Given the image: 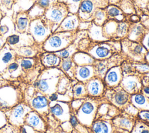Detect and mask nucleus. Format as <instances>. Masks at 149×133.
<instances>
[{
    "label": "nucleus",
    "mask_w": 149,
    "mask_h": 133,
    "mask_svg": "<svg viewBox=\"0 0 149 133\" xmlns=\"http://www.w3.org/2000/svg\"><path fill=\"white\" fill-rule=\"evenodd\" d=\"M121 50L120 41L108 40L99 42L91 41L85 52L95 60H102L120 52Z\"/></svg>",
    "instance_id": "1"
},
{
    "label": "nucleus",
    "mask_w": 149,
    "mask_h": 133,
    "mask_svg": "<svg viewBox=\"0 0 149 133\" xmlns=\"http://www.w3.org/2000/svg\"><path fill=\"white\" fill-rule=\"evenodd\" d=\"M77 31L54 32L43 43V48L48 52H57L68 47L75 39Z\"/></svg>",
    "instance_id": "2"
},
{
    "label": "nucleus",
    "mask_w": 149,
    "mask_h": 133,
    "mask_svg": "<svg viewBox=\"0 0 149 133\" xmlns=\"http://www.w3.org/2000/svg\"><path fill=\"white\" fill-rule=\"evenodd\" d=\"M66 5L58 0L54 2L45 10L44 16L48 20L54 33L69 13Z\"/></svg>",
    "instance_id": "3"
},
{
    "label": "nucleus",
    "mask_w": 149,
    "mask_h": 133,
    "mask_svg": "<svg viewBox=\"0 0 149 133\" xmlns=\"http://www.w3.org/2000/svg\"><path fill=\"white\" fill-rule=\"evenodd\" d=\"M29 33L32 36L35 42L41 44L43 43L52 32L48 20L43 15L31 20Z\"/></svg>",
    "instance_id": "4"
},
{
    "label": "nucleus",
    "mask_w": 149,
    "mask_h": 133,
    "mask_svg": "<svg viewBox=\"0 0 149 133\" xmlns=\"http://www.w3.org/2000/svg\"><path fill=\"white\" fill-rule=\"evenodd\" d=\"M98 108V103L95 99L90 98L84 100L77 110L76 117L79 122L83 125L90 127L94 122Z\"/></svg>",
    "instance_id": "5"
},
{
    "label": "nucleus",
    "mask_w": 149,
    "mask_h": 133,
    "mask_svg": "<svg viewBox=\"0 0 149 133\" xmlns=\"http://www.w3.org/2000/svg\"><path fill=\"white\" fill-rule=\"evenodd\" d=\"M108 0H83L77 13L80 21L91 22V19L98 9L105 8L108 5Z\"/></svg>",
    "instance_id": "6"
},
{
    "label": "nucleus",
    "mask_w": 149,
    "mask_h": 133,
    "mask_svg": "<svg viewBox=\"0 0 149 133\" xmlns=\"http://www.w3.org/2000/svg\"><path fill=\"white\" fill-rule=\"evenodd\" d=\"M121 47L123 51L135 61L146 62L144 60L147 50L141 43L133 41L127 38L121 40Z\"/></svg>",
    "instance_id": "7"
},
{
    "label": "nucleus",
    "mask_w": 149,
    "mask_h": 133,
    "mask_svg": "<svg viewBox=\"0 0 149 133\" xmlns=\"http://www.w3.org/2000/svg\"><path fill=\"white\" fill-rule=\"evenodd\" d=\"M121 58V55L117 54L107 59L95 60L93 65L94 69V76L103 80L108 70L113 66L119 65V62H120Z\"/></svg>",
    "instance_id": "8"
},
{
    "label": "nucleus",
    "mask_w": 149,
    "mask_h": 133,
    "mask_svg": "<svg viewBox=\"0 0 149 133\" xmlns=\"http://www.w3.org/2000/svg\"><path fill=\"white\" fill-rule=\"evenodd\" d=\"M34 42L33 37L29 33L15 32L6 39V43L14 49L23 46H32Z\"/></svg>",
    "instance_id": "9"
},
{
    "label": "nucleus",
    "mask_w": 149,
    "mask_h": 133,
    "mask_svg": "<svg viewBox=\"0 0 149 133\" xmlns=\"http://www.w3.org/2000/svg\"><path fill=\"white\" fill-rule=\"evenodd\" d=\"M119 86L129 94L139 93L141 89L140 78L137 75L128 74L123 75Z\"/></svg>",
    "instance_id": "10"
},
{
    "label": "nucleus",
    "mask_w": 149,
    "mask_h": 133,
    "mask_svg": "<svg viewBox=\"0 0 149 133\" xmlns=\"http://www.w3.org/2000/svg\"><path fill=\"white\" fill-rule=\"evenodd\" d=\"M123 77V73L120 65L112 67L106 72L103 81L105 86L113 88L119 85Z\"/></svg>",
    "instance_id": "11"
},
{
    "label": "nucleus",
    "mask_w": 149,
    "mask_h": 133,
    "mask_svg": "<svg viewBox=\"0 0 149 133\" xmlns=\"http://www.w3.org/2000/svg\"><path fill=\"white\" fill-rule=\"evenodd\" d=\"M87 95L91 97H98L101 95L105 88L102 79L94 76L84 83Z\"/></svg>",
    "instance_id": "12"
},
{
    "label": "nucleus",
    "mask_w": 149,
    "mask_h": 133,
    "mask_svg": "<svg viewBox=\"0 0 149 133\" xmlns=\"http://www.w3.org/2000/svg\"><path fill=\"white\" fill-rule=\"evenodd\" d=\"M80 22L77 14L69 13L54 32L77 31Z\"/></svg>",
    "instance_id": "13"
},
{
    "label": "nucleus",
    "mask_w": 149,
    "mask_h": 133,
    "mask_svg": "<svg viewBox=\"0 0 149 133\" xmlns=\"http://www.w3.org/2000/svg\"><path fill=\"white\" fill-rule=\"evenodd\" d=\"M56 0H37L27 11L30 20L43 16L48 7Z\"/></svg>",
    "instance_id": "14"
},
{
    "label": "nucleus",
    "mask_w": 149,
    "mask_h": 133,
    "mask_svg": "<svg viewBox=\"0 0 149 133\" xmlns=\"http://www.w3.org/2000/svg\"><path fill=\"white\" fill-rule=\"evenodd\" d=\"M146 31L140 22L130 23L126 38L131 41L141 43Z\"/></svg>",
    "instance_id": "15"
},
{
    "label": "nucleus",
    "mask_w": 149,
    "mask_h": 133,
    "mask_svg": "<svg viewBox=\"0 0 149 133\" xmlns=\"http://www.w3.org/2000/svg\"><path fill=\"white\" fill-rule=\"evenodd\" d=\"M15 32L18 33H29L30 19L27 11L17 12L15 17Z\"/></svg>",
    "instance_id": "16"
},
{
    "label": "nucleus",
    "mask_w": 149,
    "mask_h": 133,
    "mask_svg": "<svg viewBox=\"0 0 149 133\" xmlns=\"http://www.w3.org/2000/svg\"><path fill=\"white\" fill-rule=\"evenodd\" d=\"M15 26L13 18L9 15L3 16L0 20V36L6 39L15 33Z\"/></svg>",
    "instance_id": "17"
},
{
    "label": "nucleus",
    "mask_w": 149,
    "mask_h": 133,
    "mask_svg": "<svg viewBox=\"0 0 149 133\" xmlns=\"http://www.w3.org/2000/svg\"><path fill=\"white\" fill-rule=\"evenodd\" d=\"M95 76L93 65H76L74 78L79 81L85 83Z\"/></svg>",
    "instance_id": "18"
},
{
    "label": "nucleus",
    "mask_w": 149,
    "mask_h": 133,
    "mask_svg": "<svg viewBox=\"0 0 149 133\" xmlns=\"http://www.w3.org/2000/svg\"><path fill=\"white\" fill-rule=\"evenodd\" d=\"M51 112L62 121L69 120L70 117V107L68 104L63 102H57L50 108Z\"/></svg>",
    "instance_id": "19"
},
{
    "label": "nucleus",
    "mask_w": 149,
    "mask_h": 133,
    "mask_svg": "<svg viewBox=\"0 0 149 133\" xmlns=\"http://www.w3.org/2000/svg\"><path fill=\"white\" fill-rule=\"evenodd\" d=\"M130 100V94L125 91L119 85L114 87L113 92L112 96V103L118 107H122L126 105Z\"/></svg>",
    "instance_id": "20"
},
{
    "label": "nucleus",
    "mask_w": 149,
    "mask_h": 133,
    "mask_svg": "<svg viewBox=\"0 0 149 133\" xmlns=\"http://www.w3.org/2000/svg\"><path fill=\"white\" fill-rule=\"evenodd\" d=\"M10 48L11 47L5 43V45L0 49V71H3L12 63L14 59V54Z\"/></svg>",
    "instance_id": "21"
},
{
    "label": "nucleus",
    "mask_w": 149,
    "mask_h": 133,
    "mask_svg": "<svg viewBox=\"0 0 149 133\" xmlns=\"http://www.w3.org/2000/svg\"><path fill=\"white\" fill-rule=\"evenodd\" d=\"M130 100L132 106L137 110L149 111V100L143 94L137 93L131 94Z\"/></svg>",
    "instance_id": "22"
},
{
    "label": "nucleus",
    "mask_w": 149,
    "mask_h": 133,
    "mask_svg": "<svg viewBox=\"0 0 149 133\" xmlns=\"http://www.w3.org/2000/svg\"><path fill=\"white\" fill-rule=\"evenodd\" d=\"M87 36L91 41L99 42L108 40L103 35L102 26H98L92 22L87 30Z\"/></svg>",
    "instance_id": "23"
},
{
    "label": "nucleus",
    "mask_w": 149,
    "mask_h": 133,
    "mask_svg": "<svg viewBox=\"0 0 149 133\" xmlns=\"http://www.w3.org/2000/svg\"><path fill=\"white\" fill-rule=\"evenodd\" d=\"M105 9L108 20H114L116 21L125 20V15L123 11L118 6L114 4H109Z\"/></svg>",
    "instance_id": "24"
},
{
    "label": "nucleus",
    "mask_w": 149,
    "mask_h": 133,
    "mask_svg": "<svg viewBox=\"0 0 149 133\" xmlns=\"http://www.w3.org/2000/svg\"><path fill=\"white\" fill-rule=\"evenodd\" d=\"M72 58L76 65H93L95 60L87 52L78 51L74 53Z\"/></svg>",
    "instance_id": "25"
},
{
    "label": "nucleus",
    "mask_w": 149,
    "mask_h": 133,
    "mask_svg": "<svg viewBox=\"0 0 149 133\" xmlns=\"http://www.w3.org/2000/svg\"><path fill=\"white\" fill-rule=\"evenodd\" d=\"M92 130L94 133H112V127L109 121L100 120L93 122Z\"/></svg>",
    "instance_id": "26"
},
{
    "label": "nucleus",
    "mask_w": 149,
    "mask_h": 133,
    "mask_svg": "<svg viewBox=\"0 0 149 133\" xmlns=\"http://www.w3.org/2000/svg\"><path fill=\"white\" fill-rule=\"evenodd\" d=\"M62 70L66 73L70 77H74V72L76 65L73 62L72 57L62 59L61 62Z\"/></svg>",
    "instance_id": "27"
},
{
    "label": "nucleus",
    "mask_w": 149,
    "mask_h": 133,
    "mask_svg": "<svg viewBox=\"0 0 149 133\" xmlns=\"http://www.w3.org/2000/svg\"><path fill=\"white\" fill-rule=\"evenodd\" d=\"M107 20L108 19L105 8L98 9L95 11L91 19V22L98 26H102Z\"/></svg>",
    "instance_id": "28"
},
{
    "label": "nucleus",
    "mask_w": 149,
    "mask_h": 133,
    "mask_svg": "<svg viewBox=\"0 0 149 133\" xmlns=\"http://www.w3.org/2000/svg\"><path fill=\"white\" fill-rule=\"evenodd\" d=\"M42 61L46 66L53 67L59 65L61 59L54 52H49L44 55Z\"/></svg>",
    "instance_id": "29"
},
{
    "label": "nucleus",
    "mask_w": 149,
    "mask_h": 133,
    "mask_svg": "<svg viewBox=\"0 0 149 133\" xmlns=\"http://www.w3.org/2000/svg\"><path fill=\"white\" fill-rule=\"evenodd\" d=\"M65 3L68 6L69 12L77 14L79 6L83 0H58Z\"/></svg>",
    "instance_id": "30"
},
{
    "label": "nucleus",
    "mask_w": 149,
    "mask_h": 133,
    "mask_svg": "<svg viewBox=\"0 0 149 133\" xmlns=\"http://www.w3.org/2000/svg\"><path fill=\"white\" fill-rule=\"evenodd\" d=\"M73 95L77 99L83 97L87 95L85 84L83 82H79L73 87Z\"/></svg>",
    "instance_id": "31"
},
{
    "label": "nucleus",
    "mask_w": 149,
    "mask_h": 133,
    "mask_svg": "<svg viewBox=\"0 0 149 133\" xmlns=\"http://www.w3.org/2000/svg\"><path fill=\"white\" fill-rule=\"evenodd\" d=\"M131 133H149V125L143 121H137L134 124Z\"/></svg>",
    "instance_id": "32"
},
{
    "label": "nucleus",
    "mask_w": 149,
    "mask_h": 133,
    "mask_svg": "<svg viewBox=\"0 0 149 133\" xmlns=\"http://www.w3.org/2000/svg\"><path fill=\"white\" fill-rule=\"evenodd\" d=\"M31 46L21 47L17 48H16L15 51L18 54L22 56L30 57L33 56L36 54V50L34 48H33Z\"/></svg>",
    "instance_id": "33"
},
{
    "label": "nucleus",
    "mask_w": 149,
    "mask_h": 133,
    "mask_svg": "<svg viewBox=\"0 0 149 133\" xmlns=\"http://www.w3.org/2000/svg\"><path fill=\"white\" fill-rule=\"evenodd\" d=\"M48 105L47 99L42 96H39L33 99L32 106L36 109H42L46 107Z\"/></svg>",
    "instance_id": "34"
},
{
    "label": "nucleus",
    "mask_w": 149,
    "mask_h": 133,
    "mask_svg": "<svg viewBox=\"0 0 149 133\" xmlns=\"http://www.w3.org/2000/svg\"><path fill=\"white\" fill-rule=\"evenodd\" d=\"M118 123L119 127H122V128L127 130L128 131H131L134 125L133 122L130 119L126 117L119 118Z\"/></svg>",
    "instance_id": "35"
},
{
    "label": "nucleus",
    "mask_w": 149,
    "mask_h": 133,
    "mask_svg": "<svg viewBox=\"0 0 149 133\" xmlns=\"http://www.w3.org/2000/svg\"><path fill=\"white\" fill-rule=\"evenodd\" d=\"M134 68L140 73L149 72V63L147 62H137L134 65Z\"/></svg>",
    "instance_id": "36"
},
{
    "label": "nucleus",
    "mask_w": 149,
    "mask_h": 133,
    "mask_svg": "<svg viewBox=\"0 0 149 133\" xmlns=\"http://www.w3.org/2000/svg\"><path fill=\"white\" fill-rule=\"evenodd\" d=\"M24 111V109L22 106L21 105L17 106L13 110V112L12 114L13 118L16 119H20L23 116Z\"/></svg>",
    "instance_id": "37"
},
{
    "label": "nucleus",
    "mask_w": 149,
    "mask_h": 133,
    "mask_svg": "<svg viewBox=\"0 0 149 133\" xmlns=\"http://www.w3.org/2000/svg\"><path fill=\"white\" fill-rule=\"evenodd\" d=\"M33 65V61L31 59H23L20 62V65L24 69H29L32 67Z\"/></svg>",
    "instance_id": "38"
},
{
    "label": "nucleus",
    "mask_w": 149,
    "mask_h": 133,
    "mask_svg": "<svg viewBox=\"0 0 149 133\" xmlns=\"http://www.w3.org/2000/svg\"><path fill=\"white\" fill-rule=\"evenodd\" d=\"M28 122L31 126L37 127L40 124V119L36 115H32L29 117Z\"/></svg>",
    "instance_id": "39"
},
{
    "label": "nucleus",
    "mask_w": 149,
    "mask_h": 133,
    "mask_svg": "<svg viewBox=\"0 0 149 133\" xmlns=\"http://www.w3.org/2000/svg\"><path fill=\"white\" fill-rule=\"evenodd\" d=\"M141 43L144 47V48L147 50V51L149 50V31L148 30L146 31Z\"/></svg>",
    "instance_id": "40"
},
{
    "label": "nucleus",
    "mask_w": 149,
    "mask_h": 133,
    "mask_svg": "<svg viewBox=\"0 0 149 133\" xmlns=\"http://www.w3.org/2000/svg\"><path fill=\"white\" fill-rule=\"evenodd\" d=\"M139 117L142 121L149 123V111L141 110L139 113Z\"/></svg>",
    "instance_id": "41"
},
{
    "label": "nucleus",
    "mask_w": 149,
    "mask_h": 133,
    "mask_svg": "<svg viewBox=\"0 0 149 133\" xmlns=\"http://www.w3.org/2000/svg\"><path fill=\"white\" fill-rule=\"evenodd\" d=\"M91 22H84V21H80L78 26L77 30H87Z\"/></svg>",
    "instance_id": "42"
},
{
    "label": "nucleus",
    "mask_w": 149,
    "mask_h": 133,
    "mask_svg": "<svg viewBox=\"0 0 149 133\" xmlns=\"http://www.w3.org/2000/svg\"><path fill=\"white\" fill-rule=\"evenodd\" d=\"M84 99L83 98H80V99H77L76 100H74L73 103H72V107L76 110H77L80 106L81 105L83 104V103L84 102Z\"/></svg>",
    "instance_id": "43"
},
{
    "label": "nucleus",
    "mask_w": 149,
    "mask_h": 133,
    "mask_svg": "<svg viewBox=\"0 0 149 133\" xmlns=\"http://www.w3.org/2000/svg\"><path fill=\"white\" fill-rule=\"evenodd\" d=\"M19 68V64L17 62H12L8 66V69L10 72L12 73L16 71Z\"/></svg>",
    "instance_id": "44"
},
{
    "label": "nucleus",
    "mask_w": 149,
    "mask_h": 133,
    "mask_svg": "<svg viewBox=\"0 0 149 133\" xmlns=\"http://www.w3.org/2000/svg\"><path fill=\"white\" fill-rule=\"evenodd\" d=\"M141 24L144 26L147 30L149 31V16H143L141 20Z\"/></svg>",
    "instance_id": "45"
},
{
    "label": "nucleus",
    "mask_w": 149,
    "mask_h": 133,
    "mask_svg": "<svg viewBox=\"0 0 149 133\" xmlns=\"http://www.w3.org/2000/svg\"><path fill=\"white\" fill-rule=\"evenodd\" d=\"M69 121H70V124L73 127H76L78 123H79L76 116L74 115H70V117L69 118Z\"/></svg>",
    "instance_id": "46"
},
{
    "label": "nucleus",
    "mask_w": 149,
    "mask_h": 133,
    "mask_svg": "<svg viewBox=\"0 0 149 133\" xmlns=\"http://www.w3.org/2000/svg\"><path fill=\"white\" fill-rule=\"evenodd\" d=\"M58 94L55 93L51 94V95L49 96V100L52 102L56 101L58 99Z\"/></svg>",
    "instance_id": "47"
},
{
    "label": "nucleus",
    "mask_w": 149,
    "mask_h": 133,
    "mask_svg": "<svg viewBox=\"0 0 149 133\" xmlns=\"http://www.w3.org/2000/svg\"><path fill=\"white\" fill-rule=\"evenodd\" d=\"M141 90L144 93V95L146 96H149V86H144Z\"/></svg>",
    "instance_id": "48"
},
{
    "label": "nucleus",
    "mask_w": 149,
    "mask_h": 133,
    "mask_svg": "<svg viewBox=\"0 0 149 133\" xmlns=\"http://www.w3.org/2000/svg\"><path fill=\"white\" fill-rule=\"evenodd\" d=\"M5 43H6V39L0 36V49L4 46Z\"/></svg>",
    "instance_id": "49"
},
{
    "label": "nucleus",
    "mask_w": 149,
    "mask_h": 133,
    "mask_svg": "<svg viewBox=\"0 0 149 133\" xmlns=\"http://www.w3.org/2000/svg\"><path fill=\"white\" fill-rule=\"evenodd\" d=\"M144 60L146 62L149 63V50L147 51L146 55H145V57H144Z\"/></svg>",
    "instance_id": "50"
},
{
    "label": "nucleus",
    "mask_w": 149,
    "mask_h": 133,
    "mask_svg": "<svg viewBox=\"0 0 149 133\" xmlns=\"http://www.w3.org/2000/svg\"><path fill=\"white\" fill-rule=\"evenodd\" d=\"M22 133H27V131H26L25 128H22Z\"/></svg>",
    "instance_id": "51"
},
{
    "label": "nucleus",
    "mask_w": 149,
    "mask_h": 133,
    "mask_svg": "<svg viewBox=\"0 0 149 133\" xmlns=\"http://www.w3.org/2000/svg\"><path fill=\"white\" fill-rule=\"evenodd\" d=\"M2 16H3V15L2 14V10H1V8H0V20H1V18H2Z\"/></svg>",
    "instance_id": "52"
},
{
    "label": "nucleus",
    "mask_w": 149,
    "mask_h": 133,
    "mask_svg": "<svg viewBox=\"0 0 149 133\" xmlns=\"http://www.w3.org/2000/svg\"><path fill=\"white\" fill-rule=\"evenodd\" d=\"M147 8H148V10H149V2H148V4H147Z\"/></svg>",
    "instance_id": "53"
}]
</instances>
